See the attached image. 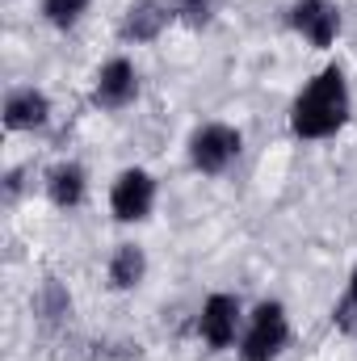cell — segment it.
Segmentation results:
<instances>
[{"label": "cell", "mask_w": 357, "mask_h": 361, "mask_svg": "<svg viewBox=\"0 0 357 361\" xmlns=\"http://www.w3.org/2000/svg\"><path fill=\"white\" fill-rule=\"evenodd\" d=\"M349 114H353V92L345 80V68L328 63L290 101V135L303 143H324L345 130Z\"/></svg>", "instance_id": "obj_1"}, {"label": "cell", "mask_w": 357, "mask_h": 361, "mask_svg": "<svg viewBox=\"0 0 357 361\" xmlns=\"http://www.w3.org/2000/svg\"><path fill=\"white\" fill-rule=\"evenodd\" d=\"M290 345V315L277 298H261L248 319H244V332H240V345H236V357L240 361H277Z\"/></svg>", "instance_id": "obj_2"}, {"label": "cell", "mask_w": 357, "mask_h": 361, "mask_svg": "<svg viewBox=\"0 0 357 361\" xmlns=\"http://www.w3.org/2000/svg\"><path fill=\"white\" fill-rule=\"evenodd\" d=\"M185 156H189V169H193V173H202V177H223V173H231V164L244 156V135H240L231 122H202V126L189 130Z\"/></svg>", "instance_id": "obj_3"}, {"label": "cell", "mask_w": 357, "mask_h": 361, "mask_svg": "<svg viewBox=\"0 0 357 361\" xmlns=\"http://www.w3.org/2000/svg\"><path fill=\"white\" fill-rule=\"evenodd\" d=\"M244 319H248V311H244L240 294H231V290H214V294H206V302H202L193 328H198V341H202L210 353H227V349L240 345Z\"/></svg>", "instance_id": "obj_4"}, {"label": "cell", "mask_w": 357, "mask_h": 361, "mask_svg": "<svg viewBox=\"0 0 357 361\" xmlns=\"http://www.w3.org/2000/svg\"><path fill=\"white\" fill-rule=\"evenodd\" d=\"M156 197H160V185L139 164L122 169L109 180V214H114V223H147L152 210H156Z\"/></svg>", "instance_id": "obj_5"}, {"label": "cell", "mask_w": 357, "mask_h": 361, "mask_svg": "<svg viewBox=\"0 0 357 361\" xmlns=\"http://www.w3.org/2000/svg\"><path fill=\"white\" fill-rule=\"evenodd\" d=\"M286 21H290V30H294L307 47H315V51L337 47V38H341V30H345V13H341L337 0H294V4L286 8Z\"/></svg>", "instance_id": "obj_6"}, {"label": "cell", "mask_w": 357, "mask_h": 361, "mask_svg": "<svg viewBox=\"0 0 357 361\" xmlns=\"http://www.w3.org/2000/svg\"><path fill=\"white\" fill-rule=\"evenodd\" d=\"M139 97V68L126 55H109L92 76V105L101 114H122Z\"/></svg>", "instance_id": "obj_7"}, {"label": "cell", "mask_w": 357, "mask_h": 361, "mask_svg": "<svg viewBox=\"0 0 357 361\" xmlns=\"http://www.w3.org/2000/svg\"><path fill=\"white\" fill-rule=\"evenodd\" d=\"M0 122L8 135H34L51 122V97L34 85H17V89L4 92V105H0Z\"/></svg>", "instance_id": "obj_8"}, {"label": "cell", "mask_w": 357, "mask_h": 361, "mask_svg": "<svg viewBox=\"0 0 357 361\" xmlns=\"http://www.w3.org/2000/svg\"><path fill=\"white\" fill-rule=\"evenodd\" d=\"M173 25V13H169V0H131L118 17V42L126 47H147L156 42L164 30Z\"/></svg>", "instance_id": "obj_9"}, {"label": "cell", "mask_w": 357, "mask_h": 361, "mask_svg": "<svg viewBox=\"0 0 357 361\" xmlns=\"http://www.w3.org/2000/svg\"><path fill=\"white\" fill-rule=\"evenodd\" d=\"M42 189H47L55 210H80L85 197H89V169L76 164V160H59V164L47 169Z\"/></svg>", "instance_id": "obj_10"}, {"label": "cell", "mask_w": 357, "mask_h": 361, "mask_svg": "<svg viewBox=\"0 0 357 361\" xmlns=\"http://www.w3.org/2000/svg\"><path fill=\"white\" fill-rule=\"evenodd\" d=\"M143 277H147V252L139 248V244H118L114 252H109V261H105V281H109V290L114 294H126V290H139L143 286Z\"/></svg>", "instance_id": "obj_11"}, {"label": "cell", "mask_w": 357, "mask_h": 361, "mask_svg": "<svg viewBox=\"0 0 357 361\" xmlns=\"http://www.w3.org/2000/svg\"><path fill=\"white\" fill-rule=\"evenodd\" d=\"M34 315H38L42 328L68 324V315H72V294H68V286H63L59 277H47V281L38 286V294H34Z\"/></svg>", "instance_id": "obj_12"}, {"label": "cell", "mask_w": 357, "mask_h": 361, "mask_svg": "<svg viewBox=\"0 0 357 361\" xmlns=\"http://www.w3.org/2000/svg\"><path fill=\"white\" fill-rule=\"evenodd\" d=\"M92 8V0H42L38 13L51 30H76L85 21V13Z\"/></svg>", "instance_id": "obj_13"}, {"label": "cell", "mask_w": 357, "mask_h": 361, "mask_svg": "<svg viewBox=\"0 0 357 361\" xmlns=\"http://www.w3.org/2000/svg\"><path fill=\"white\" fill-rule=\"evenodd\" d=\"M169 13L185 30H206L219 17V0H169Z\"/></svg>", "instance_id": "obj_14"}, {"label": "cell", "mask_w": 357, "mask_h": 361, "mask_svg": "<svg viewBox=\"0 0 357 361\" xmlns=\"http://www.w3.org/2000/svg\"><path fill=\"white\" fill-rule=\"evenodd\" d=\"M332 324L345 332V336H357V265L349 273V286H345V298L332 307Z\"/></svg>", "instance_id": "obj_15"}, {"label": "cell", "mask_w": 357, "mask_h": 361, "mask_svg": "<svg viewBox=\"0 0 357 361\" xmlns=\"http://www.w3.org/2000/svg\"><path fill=\"white\" fill-rule=\"evenodd\" d=\"M17 193H21V169H8L4 173V202H17Z\"/></svg>", "instance_id": "obj_16"}]
</instances>
